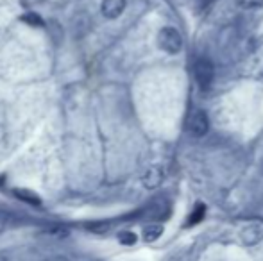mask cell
Returning a JSON list of instances; mask_svg holds the SVG:
<instances>
[{
  "mask_svg": "<svg viewBox=\"0 0 263 261\" xmlns=\"http://www.w3.org/2000/svg\"><path fill=\"white\" fill-rule=\"evenodd\" d=\"M163 234V226L161 224H149L143 227V240L145 242H156Z\"/></svg>",
  "mask_w": 263,
  "mask_h": 261,
  "instance_id": "obj_7",
  "label": "cell"
},
{
  "mask_svg": "<svg viewBox=\"0 0 263 261\" xmlns=\"http://www.w3.org/2000/svg\"><path fill=\"white\" fill-rule=\"evenodd\" d=\"M163 179H165V172H163V168L153 167V168H149L145 174H143L142 181H143V186H145V188L154 190V188H158V186L161 185Z\"/></svg>",
  "mask_w": 263,
  "mask_h": 261,
  "instance_id": "obj_4",
  "label": "cell"
},
{
  "mask_svg": "<svg viewBox=\"0 0 263 261\" xmlns=\"http://www.w3.org/2000/svg\"><path fill=\"white\" fill-rule=\"evenodd\" d=\"M14 195L20 198V200L27 202V204H31V206H40V204H42V198L36 195L34 192H31V190L16 188V190H14Z\"/></svg>",
  "mask_w": 263,
  "mask_h": 261,
  "instance_id": "obj_8",
  "label": "cell"
},
{
  "mask_svg": "<svg viewBox=\"0 0 263 261\" xmlns=\"http://www.w3.org/2000/svg\"><path fill=\"white\" fill-rule=\"evenodd\" d=\"M109 227H111V224L106 222V220H99V222L86 224V229L91 231V233H95V234H104L109 231Z\"/></svg>",
  "mask_w": 263,
  "mask_h": 261,
  "instance_id": "obj_10",
  "label": "cell"
},
{
  "mask_svg": "<svg viewBox=\"0 0 263 261\" xmlns=\"http://www.w3.org/2000/svg\"><path fill=\"white\" fill-rule=\"evenodd\" d=\"M158 43L165 52L177 54L181 49H183V36H181L179 31H176L174 27H165L159 31Z\"/></svg>",
  "mask_w": 263,
  "mask_h": 261,
  "instance_id": "obj_1",
  "label": "cell"
},
{
  "mask_svg": "<svg viewBox=\"0 0 263 261\" xmlns=\"http://www.w3.org/2000/svg\"><path fill=\"white\" fill-rule=\"evenodd\" d=\"M194 77L202 88H208L215 77V68H213V65H211V61L206 59V57H201V59L195 61Z\"/></svg>",
  "mask_w": 263,
  "mask_h": 261,
  "instance_id": "obj_2",
  "label": "cell"
},
{
  "mask_svg": "<svg viewBox=\"0 0 263 261\" xmlns=\"http://www.w3.org/2000/svg\"><path fill=\"white\" fill-rule=\"evenodd\" d=\"M204 215H206V206L204 204H197L195 206V209L190 213V216H188V222L186 226H195V224H199L201 220H204Z\"/></svg>",
  "mask_w": 263,
  "mask_h": 261,
  "instance_id": "obj_9",
  "label": "cell"
},
{
  "mask_svg": "<svg viewBox=\"0 0 263 261\" xmlns=\"http://www.w3.org/2000/svg\"><path fill=\"white\" fill-rule=\"evenodd\" d=\"M118 240H120V244H124V245H135L136 234L131 233V231H122V233L118 234Z\"/></svg>",
  "mask_w": 263,
  "mask_h": 261,
  "instance_id": "obj_12",
  "label": "cell"
},
{
  "mask_svg": "<svg viewBox=\"0 0 263 261\" xmlns=\"http://www.w3.org/2000/svg\"><path fill=\"white\" fill-rule=\"evenodd\" d=\"M22 20L27 25H31V27H42L43 25V18L40 16L38 13H25L24 16H22Z\"/></svg>",
  "mask_w": 263,
  "mask_h": 261,
  "instance_id": "obj_11",
  "label": "cell"
},
{
  "mask_svg": "<svg viewBox=\"0 0 263 261\" xmlns=\"http://www.w3.org/2000/svg\"><path fill=\"white\" fill-rule=\"evenodd\" d=\"M125 9V0H102L101 11L106 18H118Z\"/></svg>",
  "mask_w": 263,
  "mask_h": 261,
  "instance_id": "obj_5",
  "label": "cell"
},
{
  "mask_svg": "<svg viewBox=\"0 0 263 261\" xmlns=\"http://www.w3.org/2000/svg\"><path fill=\"white\" fill-rule=\"evenodd\" d=\"M49 234L50 236H66V234H68V231L65 229V227H54V229H50L49 231Z\"/></svg>",
  "mask_w": 263,
  "mask_h": 261,
  "instance_id": "obj_13",
  "label": "cell"
},
{
  "mask_svg": "<svg viewBox=\"0 0 263 261\" xmlns=\"http://www.w3.org/2000/svg\"><path fill=\"white\" fill-rule=\"evenodd\" d=\"M47 261H68L65 258V256H54V258H50V259H47Z\"/></svg>",
  "mask_w": 263,
  "mask_h": 261,
  "instance_id": "obj_14",
  "label": "cell"
},
{
  "mask_svg": "<svg viewBox=\"0 0 263 261\" xmlns=\"http://www.w3.org/2000/svg\"><path fill=\"white\" fill-rule=\"evenodd\" d=\"M168 211H170V208H168V204L166 202H159V204H153L149 209H147V216L149 218H166L168 216Z\"/></svg>",
  "mask_w": 263,
  "mask_h": 261,
  "instance_id": "obj_6",
  "label": "cell"
},
{
  "mask_svg": "<svg viewBox=\"0 0 263 261\" xmlns=\"http://www.w3.org/2000/svg\"><path fill=\"white\" fill-rule=\"evenodd\" d=\"M208 127H210V120H208V115L201 109H195L194 113L190 115L188 118V132L195 138H201L208 132Z\"/></svg>",
  "mask_w": 263,
  "mask_h": 261,
  "instance_id": "obj_3",
  "label": "cell"
}]
</instances>
